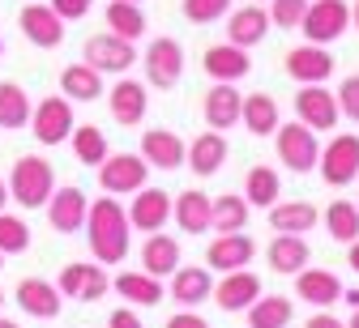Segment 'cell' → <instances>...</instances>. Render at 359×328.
<instances>
[{
  "label": "cell",
  "mask_w": 359,
  "mask_h": 328,
  "mask_svg": "<svg viewBox=\"0 0 359 328\" xmlns=\"http://www.w3.org/2000/svg\"><path fill=\"white\" fill-rule=\"evenodd\" d=\"M214 294V303H218V311H244L257 294H261V281L248 273V269H231L227 277L218 281V286L210 290Z\"/></svg>",
  "instance_id": "20"
},
{
  "label": "cell",
  "mask_w": 359,
  "mask_h": 328,
  "mask_svg": "<svg viewBox=\"0 0 359 328\" xmlns=\"http://www.w3.org/2000/svg\"><path fill=\"white\" fill-rule=\"evenodd\" d=\"M128 213V226H137V230H158V226H167V218H171V197L163 192V187H137L133 192V205L124 209Z\"/></svg>",
  "instance_id": "14"
},
{
  "label": "cell",
  "mask_w": 359,
  "mask_h": 328,
  "mask_svg": "<svg viewBox=\"0 0 359 328\" xmlns=\"http://www.w3.org/2000/svg\"><path fill=\"white\" fill-rule=\"evenodd\" d=\"M304 9H308V0H269V22L283 26V30H295Z\"/></svg>",
  "instance_id": "42"
},
{
  "label": "cell",
  "mask_w": 359,
  "mask_h": 328,
  "mask_svg": "<svg viewBox=\"0 0 359 328\" xmlns=\"http://www.w3.org/2000/svg\"><path fill=\"white\" fill-rule=\"evenodd\" d=\"M240 120L252 136H274V128L283 124L278 120V103L269 99V94H248V99L240 103Z\"/></svg>",
  "instance_id": "29"
},
{
  "label": "cell",
  "mask_w": 359,
  "mask_h": 328,
  "mask_svg": "<svg viewBox=\"0 0 359 328\" xmlns=\"http://www.w3.org/2000/svg\"><path fill=\"white\" fill-rule=\"evenodd\" d=\"M334 99H338V111H342L346 120H355V124H359V73H355V77H346V81L338 85Z\"/></svg>",
  "instance_id": "43"
},
{
  "label": "cell",
  "mask_w": 359,
  "mask_h": 328,
  "mask_svg": "<svg viewBox=\"0 0 359 328\" xmlns=\"http://www.w3.org/2000/svg\"><path fill=\"white\" fill-rule=\"evenodd\" d=\"M317 205H308V201H287V205H269V226L274 230H291V234H304L317 226Z\"/></svg>",
  "instance_id": "33"
},
{
  "label": "cell",
  "mask_w": 359,
  "mask_h": 328,
  "mask_svg": "<svg viewBox=\"0 0 359 328\" xmlns=\"http://www.w3.org/2000/svg\"><path fill=\"white\" fill-rule=\"evenodd\" d=\"M18 22H22V34L34 47H60L65 43V17L52 5H26L18 13Z\"/></svg>",
  "instance_id": "13"
},
{
  "label": "cell",
  "mask_w": 359,
  "mask_h": 328,
  "mask_svg": "<svg viewBox=\"0 0 359 328\" xmlns=\"http://www.w3.org/2000/svg\"><path fill=\"white\" fill-rule=\"evenodd\" d=\"M111 286H116V294L128 299L133 307H158V299H163L158 277H150V273H120Z\"/></svg>",
  "instance_id": "32"
},
{
  "label": "cell",
  "mask_w": 359,
  "mask_h": 328,
  "mask_svg": "<svg viewBox=\"0 0 359 328\" xmlns=\"http://www.w3.org/2000/svg\"><path fill=\"white\" fill-rule=\"evenodd\" d=\"M86 64L99 69V73H128L133 64H137V47H133L128 38L120 34H95L86 43Z\"/></svg>",
  "instance_id": "7"
},
{
  "label": "cell",
  "mask_w": 359,
  "mask_h": 328,
  "mask_svg": "<svg viewBox=\"0 0 359 328\" xmlns=\"http://www.w3.org/2000/svg\"><path fill=\"white\" fill-rule=\"evenodd\" d=\"M295 294L304 299V303H312V307H330V303H338L346 290H342V281L330 273V269H299L295 273Z\"/></svg>",
  "instance_id": "18"
},
{
  "label": "cell",
  "mask_w": 359,
  "mask_h": 328,
  "mask_svg": "<svg viewBox=\"0 0 359 328\" xmlns=\"http://www.w3.org/2000/svg\"><path fill=\"white\" fill-rule=\"evenodd\" d=\"M201 64H205V73H210L214 81H240V77H248L252 56H248V47L218 43V47H210V52L201 56Z\"/></svg>",
  "instance_id": "19"
},
{
  "label": "cell",
  "mask_w": 359,
  "mask_h": 328,
  "mask_svg": "<svg viewBox=\"0 0 359 328\" xmlns=\"http://www.w3.org/2000/svg\"><path fill=\"white\" fill-rule=\"evenodd\" d=\"M227 13H231V0H184V17L193 26H210Z\"/></svg>",
  "instance_id": "41"
},
{
  "label": "cell",
  "mask_w": 359,
  "mask_h": 328,
  "mask_svg": "<svg viewBox=\"0 0 359 328\" xmlns=\"http://www.w3.org/2000/svg\"><path fill=\"white\" fill-rule=\"evenodd\" d=\"M0 269H5V252H0Z\"/></svg>",
  "instance_id": "54"
},
{
  "label": "cell",
  "mask_w": 359,
  "mask_h": 328,
  "mask_svg": "<svg viewBox=\"0 0 359 328\" xmlns=\"http://www.w3.org/2000/svg\"><path fill=\"white\" fill-rule=\"evenodd\" d=\"M146 107H150V90L142 81H128L124 77V81L111 85V115H116V124L137 128L146 120Z\"/></svg>",
  "instance_id": "17"
},
{
  "label": "cell",
  "mask_w": 359,
  "mask_h": 328,
  "mask_svg": "<svg viewBox=\"0 0 359 328\" xmlns=\"http://www.w3.org/2000/svg\"><path fill=\"white\" fill-rule=\"evenodd\" d=\"M351 328H359V311H355V315H351Z\"/></svg>",
  "instance_id": "53"
},
{
  "label": "cell",
  "mask_w": 359,
  "mask_h": 328,
  "mask_svg": "<svg viewBox=\"0 0 359 328\" xmlns=\"http://www.w3.org/2000/svg\"><path fill=\"white\" fill-rule=\"evenodd\" d=\"M308 328H342V324H338V320H334V315H317V320H312V324H308Z\"/></svg>",
  "instance_id": "49"
},
{
  "label": "cell",
  "mask_w": 359,
  "mask_h": 328,
  "mask_svg": "<svg viewBox=\"0 0 359 328\" xmlns=\"http://www.w3.org/2000/svg\"><path fill=\"white\" fill-rule=\"evenodd\" d=\"M18 307L34 320H56L65 307V294L52 286V281H39V277H22L18 281Z\"/></svg>",
  "instance_id": "15"
},
{
  "label": "cell",
  "mask_w": 359,
  "mask_h": 328,
  "mask_svg": "<svg viewBox=\"0 0 359 328\" xmlns=\"http://www.w3.org/2000/svg\"><path fill=\"white\" fill-rule=\"evenodd\" d=\"M274 132H278V158H283L287 171L308 175L312 166H317L321 145H317V132H312L304 120H295V124H278Z\"/></svg>",
  "instance_id": "3"
},
{
  "label": "cell",
  "mask_w": 359,
  "mask_h": 328,
  "mask_svg": "<svg viewBox=\"0 0 359 328\" xmlns=\"http://www.w3.org/2000/svg\"><path fill=\"white\" fill-rule=\"evenodd\" d=\"M222 158H227V141H222V132H218V128L201 132L193 145L184 150V162H189L197 175H214V171L222 166Z\"/></svg>",
  "instance_id": "27"
},
{
  "label": "cell",
  "mask_w": 359,
  "mask_h": 328,
  "mask_svg": "<svg viewBox=\"0 0 359 328\" xmlns=\"http://www.w3.org/2000/svg\"><path fill=\"white\" fill-rule=\"evenodd\" d=\"M184 141H180L171 128H150L142 136V158L158 171H175V166H184Z\"/></svg>",
  "instance_id": "21"
},
{
  "label": "cell",
  "mask_w": 359,
  "mask_h": 328,
  "mask_svg": "<svg viewBox=\"0 0 359 328\" xmlns=\"http://www.w3.org/2000/svg\"><path fill=\"white\" fill-rule=\"evenodd\" d=\"M86 209H90V201H86V192L81 187H52V197H48V222L60 230V234H73V230H81L86 226Z\"/></svg>",
  "instance_id": "12"
},
{
  "label": "cell",
  "mask_w": 359,
  "mask_h": 328,
  "mask_svg": "<svg viewBox=\"0 0 359 328\" xmlns=\"http://www.w3.org/2000/svg\"><path fill=\"white\" fill-rule=\"evenodd\" d=\"M73 107L69 99H60V94H52V99H43L34 107V136L43 141V145H60V141H69L73 132Z\"/></svg>",
  "instance_id": "10"
},
{
  "label": "cell",
  "mask_w": 359,
  "mask_h": 328,
  "mask_svg": "<svg viewBox=\"0 0 359 328\" xmlns=\"http://www.w3.org/2000/svg\"><path fill=\"white\" fill-rule=\"evenodd\" d=\"M111 324H116V328H142V324H137V311H128V307L111 311Z\"/></svg>",
  "instance_id": "47"
},
{
  "label": "cell",
  "mask_w": 359,
  "mask_h": 328,
  "mask_svg": "<svg viewBox=\"0 0 359 328\" xmlns=\"http://www.w3.org/2000/svg\"><path fill=\"white\" fill-rule=\"evenodd\" d=\"M252 256H257V243L248 239V234H244V230H227V234H218V239L210 243L205 264H210V269H222V273H231V269H244Z\"/></svg>",
  "instance_id": "16"
},
{
  "label": "cell",
  "mask_w": 359,
  "mask_h": 328,
  "mask_svg": "<svg viewBox=\"0 0 359 328\" xmlns=\"http://www.w3.org/2000/svg\"><path fill=\"white\" fill-rule=\"evenodd\" d=\"M30 124V99L18 81H0V128H26Z\"/></svg>",
  "instance_id": "37"
},
{
  "label": "cell",
  "mask_w": 359,
  "mask_h": 328,
  "mask_svg": "<svg viewBox=\"0 0 359 328\" xmlns=\"http://www.w3.org/2000/svg\"><path fill=\"white\" fill-rule=\"evenodd\" d=\"M295 115L312 128V132H330L334 124H338V99L330 90H321V85H304L299 94H295Z\"/></svg>",
  "instance_id": "11"
},
{
  "label": "cell",
  "mask_w": 359,
  "mask_h": 328,
  "mask_svg": "<svg viewBox=\"0 0 359 328\" xmlns=\"http://www.w3.org/2000/svg\"><path fill=\"white\" fill-rule=\"evenodd\" d=\"M171 209H175L180 230H189V234H205L210 230V201H205V192H180Z\"/></svg>",
  "instance_id": "36"
},
{
  "label": "cell",
  "mask_w": 359,
  "mask_h": 328,
  "mask_svg": "<svg viewBox=\"0 0 359 328\" xmlns=\"http://www.w3.org/2000/svg\"><path fill=\"white\" fill-rule=\"evenodd\" d=\"M103 17H107V30L120 34V38H128V43H137L146 34V13H142L137 0H111Z\"/></svg>",
  "instance_id": "31"
},
{
  "label": "cell",
  "mask_w": 359,
  "mask_h": 328,
  "mask_svg": "<svg viewBox=\"0 0 359 328\" xmlns=\"http://www.w3.org/2000/svg\"><path fill=\"white\" fill-rule=\"evenodd\" d=\"M86 273H90V264H69L65 273H60V281H56V290L60 294H81V286H86Z\"/></svg>",
  "instance_id": "45"
},
{
  "label": "cell",
  "mask_w": 359,
  "mask_h": 328,
  "mask_svg": "<svg viewBox=\"0 0 359 328\" xmlns=\"http://www.w3.org/2000/svg\"><path fill=\"white\" fill-rule=\"evenodd\" d=\"M278 192H283V179H278L274 166H252V171H248V179H244V201H248V205L269 209V205L278 201Z\"/></svg>",
  "instance_id": "35"
},
{
  "label": "cell",
  "mask_w": 359,
  "mask_h": 328,
  "mask_svg": "<svg viewBox=\"0 0 359 328\" xmlns=\"http://www.w3.org/2000/svg\"><path fill=\"white\" fill-rule=\"evenodd\" d=\"M325 226H330V239H334V243L359 239V205H351V201H330V205H325Z\"/></svg>",
  "instance_id": "38"
},
{
  "label": "cell",
  "mask_w": 359,
  "mask_h": 328,
  "mask_svg": "<svg viewBox=\"0 0 359 328\" xmlns=\"http://www.w3.org/2000/svg\"><path fill=\"white\" fill-rule=\"evenodd\" d=\"M351 22H355V26H359V5H355V9H351Z\"/></svg>",
  "instance_id": "52"
},
{
  "label": "cell",
  "mask_w": 359,
  "mask_h": 328,
  "mask_svg": "<svg viewBox=\"0 0 359 328\" xmlns=\"http://www.w3.org/2000/svg\"><path fill=\"white\" fill-rule=\"evenodd\" d=\"M304 264H308V243H304V234L278 230V239L269 243V269L283 273V277H295Z\"/></svg>",
  "instance_id": "23"
},
{
  "label": "cell",
  "mask_w": 359,
  "mask_h": 328,
  "mask_svg": "<svg viewBox=\"0 0 359 328\" xmlns=\"http://www.w3.org/2000/svg\"><path fill=\"white\" fill-rule=\"evenodd\" d=\"M52 187H56V171L48 158H18L13 162V175H9V197L22 205V209H39V205H48L52 197Z\"/></svg>",
  "instance_id": "2"
},
{
  "label": "cell",
  "mask_w": 359,
  "mask_h": 328,
  "mask_svg": "<svg viewBox=\"0 0 359 328\" xmlns=\"http://www.w3.org/2000/svg\"><path fill=\"white\" fill-rule=\"evenodd\" d=\"M175 264H180V243L171 239V234L150 230V239H146V248H142V269H146L150 277H171Z\"/></svg>",
  "instance_id": "28"
},
{
  "label": "cell",
  "mask_w": 359,
  "mask_h": 328,
  "mask_svg": "<svg viewBox=\"0 0 359 328\" xmlns=\"http://www.w3.org/2000/svg\"><path fill=\"white\" fill-rule=\"evenodd\" d=\"M137 5H142V0H137Z\"/></svg>",
  "instance_id": "57"
},
{
  "label": "cell",
  "mask_w": 359,
  "mask_h": 328,
  "mask_svg": "<svg viewBox=\"0 0 359 328\" xmlns=\"http://www.w3.org/2000/svg\"><path fill=\"white\" fill-rule=\"evenodd\" d=\"M107 273H103V264H90V273H86V286H81V294L77 299H86V303H95V299H103L107 294Z\"/></svg>",
  "instance_id": "44"
},
{
  "label": "cell",
  "mask_w": 359,
  "mask_h": 328,
  "mask_svg": "<svg viewBox=\"0 0 359 328\" xmlns=\"http://www.w3.org/2000/svg\"><path fill=\"white\" fill-rule=\"evenodd\" d=\"M252 5H261V0H252Z\"/></svg>",
  "instance_id": "56"
},
{
  "label": "cell",
  "mask_w": 359,
  "mask_h": 328,
  "mask_svg": "<svg viewBox=\"0 0 359 328\" xmlns=\"http://www.w3.org/2000/svg\"><path fill=\"white\" fill-rule=\"evenodd\" d=\"M5 201H9V183H0V209H5Z\"/></svg>",
  "instance_id": "51"
},
{
  "label": "cell",
  "mask_w": 359,
  "mask_h": 328,
  "mask_svg": "<svg viewBox=\"0 0 359 328\" xmlns=\"http://www.w3.org/2000/svg\"><path fill=\"white\" fill-rule=\"evenodd\" d=\"M0 307H5V294H0Z\"/></svg>",
  "instance_id": "55"
},
{
  "label": "cell",
  "mask_w": 359,
  "mask_h": 328,
  "mask_svg": "<svg viewBox=\"0 0 359 328\" xmlns=\"http://www.w3.org/2000/svg\"><path fill=\"white\" fill-rule=\"evenodd\" d=\"M317 166H321V179H325L330 187H346V183L359 175V136H355V132L334 136L330 145L321 150Z\"/></svg>",
  "instance_id": "5"
},
{
  "label": "cell",
  "mask_w": 359,
  "mask_h": 328,
  "mask_svg": "<svg viewBox=\"0 0 359 328\" xmlns=\"http://www.w3.org/2000/svg\"><path fill=\"white\" fill-rule=\"evenodd\" d=\"M171 328H205V320H197V315H175Z\"/></svg>",
  "instance_id": "48"
},
{
  "label": "cell",
  "mask_w": 359,
  "mask_h": 328,
  "mask_svg": "<svg viewBox=\"0 0 359 328\" xmlns=\"http://www.w3.org/2000/svg\"><path fill=\"white\" fill-rule=\"evenodd\" d=\"M240 90H231V81H218L210 94H205V124L210 128H231V124H240Z\"/></svg>",
  "instance_id": "22"
},
{
  "label": "cell",
  "mask_w": 359,
  "mask_h": 328,
  "mask_svg": "<svg viewBox=\"0 0 359 328\" xmlns=\"http://www.w3.org/2000/svg\"><path fill=\"white\" fill-rule=\"evenodd\" d=\"M146 171H150V162L137 158V154H107L99 162V183H103V192H111V197L137 192V187H146Z\"/></svg>",
  "instance_id": "6"
},
{
  "label": "cell",
  "mask_w": 359,
  "mask_h": 328,
  "mask_svg": "<svg viewBox=\"0 0 359 328\" xmlns=\"http://www.w3.org/2000/svg\"><path fill=\"white\" fill-rule=\"evenodd\" d=\"M351 26V5L346 0H312L299 17V30L308 34V43H334L342 38Z\"/></svg>",
  "instance_id": "4"
},
{
  "label": "cell",
  "mask_w": 359,
  "mask_h": 328,
  "mask_svg": "<svg viewBox=\"0 0 359 328\" xmlns=\"http://www.w3.org/2000/svg\"><path fill=\"white\" fill-rule=\"evenodd\" d=\"M69 136H73V154H77L86 166H99V162L107 158V136H103L95 124H81V128H73Z\"/></svg>",
  "instance_id": "39"
},
{
  "label": "cell",
  "mask_w": 359,
  "mask_h": 328,
  "mask_svg": "<svg viewBox=\"0 0 359 328\" xmlns=\"http://www.w3.org/2000/svg\"><path fill=\"white\" fill-rule=\"evenodd\" d=\"M248 209H252V205H248L244 197H236V192L210 201V230H218V234L244 230V226H248Z\"/></svg>",
  "instance_id": "34"
},
{
  "label": "cell",
  "mask_w": 359,
  "mask_h": 328,
  "mask_svg": "<svg viewBox=\"0 0 359 328\" xmlns=\"http://www.w3.org/2000/svg\"><path fill=\"white\" fill-rule=\"evenodd\" d=\"M184 73V52H180L175 38H154L146 47V81L158 85V90H171Z\"/></svg>",
  "instance_id": "9"
},
{
  "label": "cell",
  "mask_w": 359,
  "mask_h": 328,
  "mask_svg": "<svg viewBox=\"0 0 359 328\" xmlns=\"http://www.w3.org/2000/svg\"><path fill=\"white\" fill-rule=\"evenodd\" d=\"M346 248H351V256H346V260H351V269H355V273H359V239H351V243H346Z\"/></svg>",
  "instance_id": "50"
},
{
  "label": "cell",
  "mask_w": 359,
  "mask_h": 328,
  "mask_svg": "<svg viewBox=\"0 0 359 328\" xmlns=\"http://www.w3.org/2000/svg\"><path fill=\"white\" fill-rule=\"evenodd\" d=\"M60 90H65L69 103H95L99 90H103V73L90 69V64H69L60 73Z\"/></svg>",
  "instance_id": "30"
},
{
  "label": "cell",
  "mask_w": 359,
  "mask_h": 328,
  "mask_svg": "<svg viewBox=\"0 0 359 328\" xmlns=\"http://www.w3.org/2000/svg\"><path fill=\"white\" fill-rule=\"evenodd\" d=\"M210 290H214L210 269H180V264H175V277H171V299H175L180 307H197V303H205V299H210Z\"/></svg>",
  "instance_id": "26"
},
{
  "label": "cell",
  "mask_w": 359,
  "mask_h": 328,
  "mask_svg": "<svg viewBox=\"0 0 359 328\" xmlns=\"http://www.w3.org/2000/svg\"><path fill=\"white\" fill-rule=\"evenodd\" d=\"M26 248H30V226H26L22 218H13V213L0 209V252H5V256H18V252H26Z\"/></svg>",
  "instance_id": "40"
},
{
  "label": "cell",
  "mask_w": 359,
  "mask_h": 328,
  "mask_svg": "<svg viewBox=\"0 0 359 328\" xmlns=\"http://www.w3.org/2000/svg\"><path fill=\"white\" fill-rule=\"evenodd\" d=\"M287 73L299 85H325L334 77V56L325 52V43H304L295 52H287Z\"/></svg>",
  "instance_id": "8"
},
{
  "label": "cell",
  "mask_w": 359,
  "mask_h": 328,
  "mask_svg": "<svg viewBox=\"0 0 359 328\" xmlns=\"http://www.w3.org/2000/svg\"><path fill=\"white\" fill-rule=\"evenodd\" d=\"M128 213L116 197H103L86 209V239H90V252L103 264H116L128 256Z\"/></svg>",
  "instance_id": "1"
},
{
  "label": "cell",
  "mask_w": 359,
  "mask_h": 328,
  "mask_svg": "<svg viewBox=\"0 0 359 328\" xmlns=\"http://www.w3.org/2000/svg\"><path fill=\"white\" fill-rule=\"evenodd\" d=\"M265 34H269V13L261 5L236 9L231 22H227V43H236V47H257Z\"/></svg>",
  "instance_id": "24"
},
{
  "label": "cell",
  "mask_w": 359,
  "mask_h": 328,
  "mask_svg": "<svg viewBox=\"0 0 359 328\" xmlns=\"http://www.w3.org/2000/svg\"><path fill=\"white\" fill-rule=\"evenodd\" d=\"M52 9H56L65 22H77V17L90 13V0H52Z\"/></svg>",
  "instance_id": "46"
},
{
  "label": "cell",
  "mask_w": 359,
  "mask_h": 328,
  "mask_svg": "<svg viewBox=\"0 0 359 328\" xmlns=\"http://www.w3.org/2000/svg\"><path fill=\"white\" fill-rule=\"evenodd\" d=\"M244 311H248L252 328H287L291 315H295V303L287 294H257Z\"/></svg>",
  "instance_id": "25"
}]
</instances>
